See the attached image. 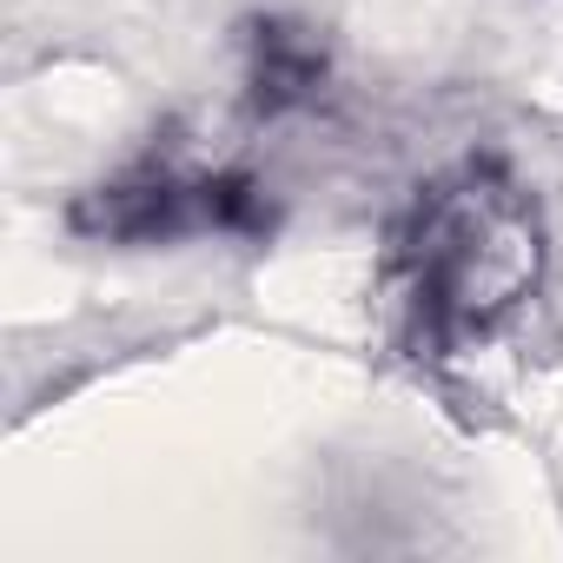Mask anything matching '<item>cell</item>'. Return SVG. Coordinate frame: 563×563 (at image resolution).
<instances>
[{
    "instance_id": "6da1fadb",
    "label": "cell",
    "mask_w": 563,
    "mask_h": 563,
    "mask_svg": "<svg viewBox=\"0 0 563 563\" xmlns=\"http://www.w3.org/2000/svg\"><path fill=\"white\" fill-rule=\"evenodd\" d=\"M391 272L424 352H464L490 339L543 272V225L530 192L497 159H464L418 186L391 232Z\"/></svg>"
},
{
    "instance_id": "7a4b0ae2",
    "label": "cell",
    "mask_w": 563,
    "mask_h": 563,
    "mask_svg": "<svg viewBox=\"0 0 563 563\" xmlns=\"http://www.w3.org/2000/svg\"><path fill=\"white\" fill-rule=\"evenodd\" d=\"M74 225L93 239H126V245H166V239H199V232L258 239L272 225V206L245 173L146 166V173H126V179L87 192L74 206Z\"/></svg>"
},
{
    "instance_id": "3957f363",
    "label": "cell",
    "mask_w": 563,
    "mask_h": 563,
    "mask_svg": "<svg viewBox=\"0 0 563 563\" xmlns=\"http://www.w3.org/2000/svg\"><path fill=\"white\" fill-rule=\"evenodd\" d=\"M325 80V54L306 27H278L265 21L252 34V107L258 113H286L299 100H312Z\"/></svg>"
}]
</instances>
